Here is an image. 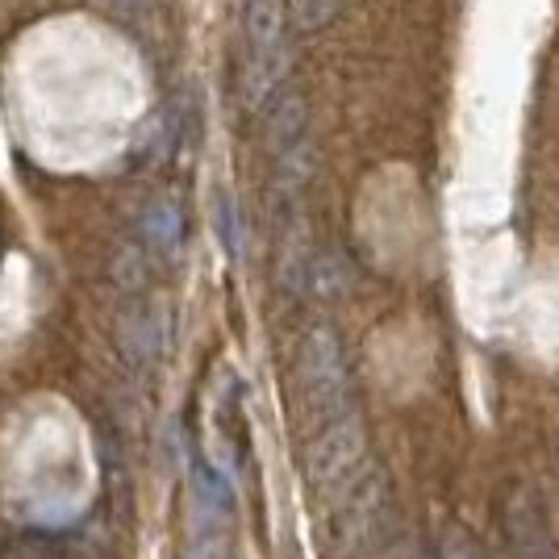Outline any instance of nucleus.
<instances>
[{"label": "nucleus", "instance_id": "f257e3e1", "mask_svg": "<svg viewBox=\"0 0 559 559\" xmlns=\"http://www.w3.org/2000/svg\"><path fill=\"white\" fill-rule=\"evenodd\" d=\"M293 401L305 426L322 430L330 421L347 418L350 372L343 343L330 326H309L293 355Z\"/></svg>", "mask_w": 559, "mask_h": 559}, {"label": "nucleus", "instance_id": "f03ea898", "mask_svg": "<svg viewBox=\"0 0 559 559\" xmlns=\"http://www.w3.org/2000/svg\"><path fill=\"white\" fill-rule=\"evenodd\" d=\"M364 472H368V435L350 414L322 426L305 451V480L322 506H334Z\"/></svg>", "mask_w": 559, "mask_h": 559}, {"label": "nucleus", "instance_id": "7ed1b4c3", "mask_svg": "<svg viewBox=\"0 0 559 559\" xmlns=\"http://www.w3.org/2000/svg\"><path fill=\"white\" fill-rule=\"evenodd\" d=\"M334 526H330V547L338 551V559H368L380 547V538L389 531V510L393 497L380 472H364L334 506Z\"/></svg>", "mask_w": 559, "mask_h": 559}, {"label": "nucleus", "instance_id": "20e7f679", "mask_svg": "<svg viewBox=\"0 0 559 559\" xmlns=\"http://www.w3.org/2000/svg\"><path fill=\"white\" fill-rule=\"evenodd\" d=\"M506 531H510L513 556L518 559H556V547H551V535L547 526L538 522L535 506L526 492H513L510 510H506Z\"/></svg>", "mask_w": 559, "mask_h": 559}, {"label": "nucleus", "instance_id": "39448f33", "mask_svg": "<svg viewBox=\"0 0 559 559\" xmlns=\"http://www.w3.org/2000/svg\"><path fill=\"white\" fill-rule=\"evenodd\" d=\"M305 121H309V109L297 93L272 96V109H267V121H263V142L272 155H288L293 146L305 142Z\"/></svg>", "mask_w": 559, "mask_h": 559}, {"label": "nucleus", "instance_id": "423d86ee", "mask_svg": "<svg viewBox=\"0 0 559 559\" xmlns=\"http://www.w3.org/2000/svg\"><path fill=\"white\" fill-rule=\"evenodd\" d=\"M142 230H146V242L151 247H176L180 242V234H185V217L176 210H167V205H159V210L146 213V222H142Z\"/></svg>", "mask_w": 559, "mask_h": 559}, {"label": "nucleus", "instance_id": "0eeeda50", "mask_svg": "<svg viewBox=\"0 0 559 559\" xmlns=\"http://www.w3.org/2000/svg\"><path fill=\"white\" fill-rule=\"evenodd\" d=\"M439 559H485V556H480V543L467 535L464 526H451V531L443 535Z\"/></svg>", "mask_w": 559, "mask_h": 559}, {"label": "nucleus", "instance_id": "6e6552de", "mask_svg": "<svg viewBox=\"0 0 559 559\" xmlns=\"http://www.w3.org/2000/svg\"><path fill=\"white\" fill-rule=\"evenodd\" d=\"M100 9H109L117 17H130V13H142V0H96Z\"/></svg>", "mask_w": 559, "mask_h": 559}, {"label": "nucleus", "instance_id": "1a4fd4ad", "mask_svg": "<svg viewBox=\"0 0 559 559\" xmlns=\"http://www.w3.org/2000/svg\"><path fill=\"white\" fill-rule=\"evenodd\" d=\"M405 559H426V556H421V551H409V556H405Z\"/></svg>", "mask_w": 559, "mask_h": 559}]
</instances>
